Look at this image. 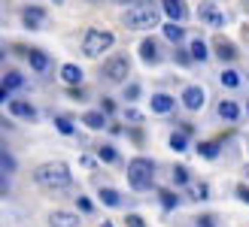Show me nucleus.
Returning <instances> with one entry per match:
<instances>
[{"label":"nucleus","mask_w":249,"mask_h":227,"mask_svg":"<svg viewBox=\"0 0 249 227\" xmlns=\"http://www.w3.org/2000/svg\"><path fill=\"white\" fill-rule=\"evenodd\" d=\"M122 24L128 31H149L158 24V9L155 3H137V6H128L122 16Z\"/></svg>","instance_id":"f257e3e1"},{"label":"nucleus","mask_w":249,"mask_h":227,"mask_svg":"<svg viewBox=\"0 0 249 227\" xmlns=\"http://www.w3.org/2000/svg\"><path fill=\"white\" fill-rule=\"evenodd\" d=\"M34 182L43 185V188H67L70 185V170L67 163H40L34 170Z\"/></svg>","instance_id":"f03ea898"},{"label":"nucleus","mask_w":249,"mask_h":227,"mask_svg":"<svg viewBox=\"0 0 249 227\" xmlns=\"http://www.w3.org/2000/svg\"><path fill=\"white\" fill-rule=\"evenodd\" d=\"M152 173H155V163L146 161V158H134L128 163V182L137 188V191H146L152 185Z\"/></svg>","instance_id":"7ed1b4c3"},{"label":"nucleus","mask_w":249,"mask_h":227,"mask_svg":"<svg viewBox=\"0 0 249 227\" xmlns=\"http://www.w3.org/2000/svg\"><path fill=\"white\" fill-rule=\"evenodd\" d=\"M113 43H116V36L109 31H89L82 40V52H85V58H101Z\"/></svg>","instance_id":"20e7f679"},{"label":"nucleus","mask_w":249,"mask_h":227,"mask_svg":"<svg viewBox=\"0 0 249 227\" xmlns=\"http://www.w3.org/2000/svg\"><path fill=\"white\" fill-rule=\"evenodd\" d=\"M128 70H131V58H128V55H113V58L104 64V79L122 82L124 76H128Z\"/></svg>","instance_id":"39448f33"},{"label":"nucleus","mask_w":249,"mask_h":227,"mask_svg":"<svg viewBox=\"0 0 249 227\" xmlns=\"http://www.w3.org/2000/svg\"><path fill=\"white\" fill-rule=\"evenodd\" d=\"M161 6H164V12H167V18L170 21H185V16H189V9H185V3L182 0H161Z\"/></svg>","instance_id":"423d86ee"},{"label":"nucleus","mask_w":249,"mask_h":227,"mask_svg":"<svg viewBox=\"0 0 249 227\" xmlns=\"http://www.w3.org/2000/svg\"><path fill=\"white\" fill-rule=\"evenodd\" d=\"M197 16H201L210 28H222V24H225V16H222V12L213 6V3H201V9H197Z\"/></svg>","instance_id":"0eeeda50"},{"label":"nucleus","mask_w":249,"mask_h":227,"mask_svg":"<svg viewBox=\"0 0 249 227\" xmlns=\"http://www.w3.org/2000/svg\"><path fill=\"white\" fill-rule=\"evenodd\" d=\"M49 224L52 227H79V215L76 212H52V215H49Z\"/></svg>","instance_id":"6e6552de"},{"label":"nucleus","mask_w":249,"mask_h":227,"mask_svg":"<svg viewBox=\"0 0 249 227\" xmlns=\"http://www.w3.org/2000/svg\"><path fill=\"white\" fill-rule=\"evenodd\" d=\"M204 88H197V85H192V88H185L182 91V103L189 106V109H201L204 106Z\"/></svg>","instance_id":"1a4fd4ad"},{"label":"nucleus","mask_w":249,"mask_h":227,"mask_svg":"<svg viewBox=\"0 0 249 227\" xmlns=\"http://www.w3.org/2000/svg\"><path fill=\"white\" fill-rule=\"evenodd\" d=\"M28 61H31V67H34V73H49V67H52V61H49V55H43L40 49H31L28 52Z\"/></svg>","instance_id":"9d476101"},{"label":"nucleus","mask_w":249,"mask_h":227,"mask_svg":"<svg viewBox=\"0 0 249 227\" xmlns=\"http://www.w3.org/2000/svg\"><path fill=\"white\" fill-rule=\"evenodd\" d=\"M9 112H12L16 118H21V121H34V118H36L34 106L24 103V100H12V103H9Z\"/></svg>","instance_id":"9b49d317"},{"label":"nucleus","mask_w":249,"mask_h":227,"mask_svg":"<svg viewBox=\"0 0 249 227\" xmlns=\"http://www.w3.org/2000/svg\"><path fill=\"white\" fill-rule=\"evenodd\" d=\"M61 82L79 85V82H82V67H76V64H64V67H61Z\"/></svg>","instance_id":"f8f14e48"},{"label":"nucleus","mask_w":249,"mask_h":227,"mask_svg":"<svg viewBox=\"0 0 249 227\" xmlns=\"http://www.w3.org/2000/svg\"><path fill=\"white\" fill-rule=\"evenodd\" d=\"M21 18H24V24H28V28H40L43 18H46V12H43L40 6H28V9L21 12Z\"/></svg>","instance_id":"ddd939ff"},{"label":"nucleus","mask_w":249,"mask_h":227,"mask_svg":"<svg viewBox=\"0 0 249 227\" xmlns=\"http://www.w3.org/2000/svg\"><path fill=\"white\" fill-rule=\"evenodd\" d=\"M18 85H21V73H16V70L6 73V76H3V85H0V100H6V94L16 91Z\"/></svg>","instance_id":"4468645a"},{"label":"nucleus","mask_w":249,"mask_h":227,"mask_svg":"<svg viewBox=\"0 0 249 227\" xmlns=\"http://www.w3.org/2000/svg\"><path fill=\"white\" fill-rule=\"evenodd\" d=\"M173 106H177V100L170 94H155L152 97V112H161V115H164V112H170Z\"/></svg>","instance_id":"2eb2a0df"},{"label":"nucleus","mask_w":249,"mask_h":227,"mask_svg":"<svg viewBox=\"0 0 249 227\" xmlns=\"http://www.w3.org/2000/svg\"><path fill=\"white\" fill-rule=\"evenodd\" d=\"M219 115L225 121H237L240 118V106L234 103V100H222V103H219Z\"/></svg>","instance_id":"dca6fc26"},{"label":"nucleus","mask_w":249,"mask_h":227,"mask_svg":"<svg viewBox=\"0 0 249 227\" xmlns=\"http://www.w3.org/2000/svg\"><path fill=\"white\" fill-rule=\"evenodd\" d=\"M140 58L149 61V64H152V61H158V46H155L152 40H143V43H140Z\"/></svg>","instance_id":"f3484780"},{"label":"nucleus","mask_w":249,"mask_h":227,"mask_svg":"<svg viewBox=\"0 0 249 227\" xmlns=\"http://www.w3.org/2000/svg\"><path fill=\"white\" fill-rule=\"evenodd\" d=\"M82 121L89 124L91 130H104V124H107V115H101V112H85Z\"/></svg>","instance_id":"a211bd4d"},{"label":"nucleus","mask_w":249,"mask_h":227,"mask_svg":"<svg viewBox=\"0 0 249 227\" xmlns=\"http://www.w3.org/2000/svg\"><path fill=\"white\" fill-rule=\"evenodd\" d=\"M164 36L170 43H179L182 36H185V31H182V24H177V21H170V24H164Z\"/></svg>","instance_id":"6ab92c4d"},{"label":"nucleus","mask_w":249,"mask_h":227,"mask_svg":"<svg viewBox=\"0 0 249 227\" xmlns=\"http://www.w3.org/2000/svg\"><path fill=\"white\" fill-rule=\"evenodd\" d=\"M216 55H219L222 61H231V58H234V46H228L225 40H219V43H216Z\"/></svg>","instance_id":"aec40b11"},{"label":"nucleus","mask_w":249,"mask_h":227,"mask_svg":"<svg viewBox=\"0 0 249 227\" xmlns=\"http://www.w3.org/2000/svg\"><path fill=\"white\" fill-rule=\"evenodd\" d=\"M192 58H195V61H204V58H207V43H204V40H195V43H192Z\"/></svg>","instance_id":"412c9836"},{"label":"nucleus","mask_w":249,"mask_h":227,"mask_svg":"<svg viewBox=\"0 0 249 227\" xmlns=\"http://www.w3.org/2000/svg\"><path fill=\"white\" fill-rule=\"evenodd\" d=\"M197 151H201L204 158H216L219 155V143H201V146H197Z\"/></svg>","instance_id":"4be33fe9"},{"label":"nucleus","mask_w":249,"mask_h":227,"mask_svg":"<svg viewBox=\"0 0 249 227\" xmlns=\"http://www.w3.org/2000/svg\"><path fill=\"white\" fill-rule=\"evenodd\" d=\"M101 200H104L107 206H119V194L109 191V188H101Z\"/></svg>","instance_id":"5701e85b"},{"label":"nucleus","mask_w":249,"mask_h":227,"mask_svg":"<svg viewBox=\"0 0 249 227\" xmlns=\"http://www.w3.org/2000/svg\"><path fill=\"white\" fill-rule=\"evenodd\" d=\"M240 82V76L234 73V70H222V85H228V88H234Z\"/></svg>","instance_id":"b1692460"},{"label":"nucleus","mask_w":249,"mask_h":227,"mask_svg":"<svg viewBox=\"0 0 249 227\" xmlns=\"http://www.w3.org/2000/svg\"><path fill=\"white\" fill-rule=\"evenodd\" d=\"M185 146H189V143H185L182 133H173V136H170V148H173V151H185Z\"/></svg>","instance_id":"393cba45"},{"label":"nucleus","mask_w":249,"mask_h":227,"mask_svg":"<svg viewBox=\"0 0 249 227\" xmlns=\"http://www.w3.org/2000/svg\"><path fill=\"white\" fill-rule=\"evenodd\" d=\"M55 128H58V130H61V133H67V136H70V133H73V124H70V121H67V118H55Z\"/></svg>","instance_id":"a878e982"},{"label":"nucleus","mask_w":249,"mask_h":227,"mask_svg":"<svg viewBox=\"0 0 249 227\" xmlns=\"http://www.w3.org/2000/svg\"><path fill=\"white\" fill-rule=\"evenodd\" d=\"M101 158H104V161H116L119 155H116V148H109V146H101Z\"/></svg>","instance_id":"bb28decb"},{"label":"nucleus","mask_w":249,"mask_h":227,"mask_svg":"<svg viewBox=\"0 0 249 227\" xmlns=\"http://www.w3.org/2000/svg\"><path fill=\"white\" fill-rule=\"evenodd\" d=\"M185 179H189V173H185L182 167H177V170H173V182H179V185H182Z\"/></svg>","instance_id":"cd10ccee"},{"label":"nucleus","mask_w":249,"mask_h":227,"mask_svg":"<svg viewBox=\"0 0 249 227\" xmlns=\"http://www.w3.org/2000/svg\"><path fill=\"white\" fill-rule=\"evenodd\" d=\"M161 203H164L167 209H173V206H177V197H173V194H167V191H164V194H161Z\"/></svg>","instance_id":"c85d7f7f"},{"label":"nucleus","mask_w":249,"mask_h":227,"mask_svg":"<svg viewBox=\"0 0 249 227\" xmlns=\"http://www.w3.org/2000/svg\"><path fill=\"white\" fill-rule=\"evenodd\" d=\"M207 194H210V191H207L204 185H197V188H192V197H195V200H204Z\"/></svg>","instance_id":"c756f323"},{"label":"nucleus","mask_w":249,"mask_h":227,"mask_svg":"<svg viewBox=\"0 0 249 227\" xmlns=\"http://www.w3.org/2000/svg\"><path fill=\"white\" fill-rule=\"evenodd\" d=\"M0 163H3V173H6V170H12V167H16V163H12V158L6 155V151H3V155H0Z\"/></svg>","instance_id":"7c9ffc66"},{"label":"nucleus","mask_w":249,"mask_h":227,"mask_svg":"<svg viewBox=\"0 0 249 227\" xmlns=\"http://www.w3.org/2000/svg\"><path fill=\"white\" fill-rule=\"evenodd\" d=\"M79 209H82V212H91V200H85V197H79Z\"/></svg>","instance_id":"2f4dec72"},{"label":"nucleus","mask_w":249,"mask_h":227,"mask_svg":"<svg viewBox=\"0 0 249 227\" xmlns=\"http://www.w3.org/2000/svg\"><path fill=\"white\" fill-rule=\"evenodd\" d=\"M128 227H143V221L137 218V215H128Z\"/></svg>","instance_id":"473e14b6"},{"label":"nucleus","mask_w":249,"mask_h":227,"mask_svg":"<svg viewBox=\"0 0 249 227\" xmlns=\"http://www.w3.org/2000/svg\"><path fill=\"white\" fill-rule=\"evenodd\" d=\"M237 197H240V200H246V203H249V188H237Z\"/></svg>","instance_id":"72a5a7b5"},{"label":"nucleus","mask_w":249,"mask_h":227,"mask_svg":"<svg viewBox=\"0 0 249 227\" xmlns=\"http://www.w3.org/2000/svg\"><path fill=\"white\" fill-rule=\"evenodd\" d=\"M124 94H128V97H131V100H134V97H137V94H140V88H137V85H131V88H128V91H124Z\"/></svg>","instance_id":"f704fd0d"},{"label":"nucleus","mask_w":249,"mask_h":227,"mask_svg":"<svg viewBox=\"0 0 249 227\" xmlns=\"http://www.w3.org/2000/svg\"><path fill=\"white\" fill-rule=\"evenodd\" d=\"M104 227H113V224H109V221H104Z\"/></svg>","instance_id":"c9c22d12"},{"label":"nucleus","mask_w":249,"mask_h":227,"mask_svg":"<svg viewBox=\"0 0 249 227\" xmlns=\"http://www.w3.org/2000/svg\"><path fill=\"white\" fill-rule=\"evenodd\" d=\"M243 3H246V9H249V0H243Z\"/></svg>","instance_id":"e433bc0d"},{"label":"nucleus","mask_w":249,"mask_h":227,"mask_svg":"<svg viewBox=\"0 0 249 227\" xmlns=\"http://www.w3.org/2000/svg\"><path fill=\"white\" fill-rule=\"evenodd\" d=\"M55 3H61V0H55Z\"/></svg>","instance_id":"4c0bfd02"},{"label":"nucleus","mask_w":249,"mask_h":227,"mask_svg":"<svg viewBox=\"0 0 249 227\" xmlns=\"http://www.w3.org/2000/svg\"><path fill=\"white\" fill-rule=\"evenodd\" d=\"M246 109H249V106H246Z\"/></svg>","instance_id":"58836bf2"}]
</instances>
